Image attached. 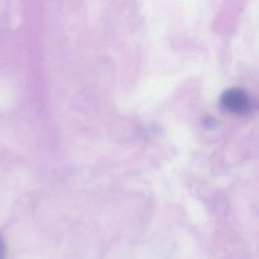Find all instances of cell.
<instances>
[{"label": "cell", "instance_id": "cell-2", "mask_svg": "<svg viewBox=\"0 0 259 259\" xmlns=\"http://www.w3.org/2000/svg\"><path fill=\"white\" fill-rule=\"evenodd\" d=\"M202 125L204 128H208V130H213L216 128L217 120L212 116H206L204 117L202 120Z\"/></svg>", "mask_w": 259, "mask_h": 259}, {"label": "cell", "instance_id": "cell-3", "mask_svg": "<svg viewBox=\"0 0 259 259\" xmlns=\"http://www.w3.org/2000/svg\"><path fill=\"white\" fill-rule=\"evenodd\" d=\"M7 257V248L4 240L0 238V259H6Z\"/></svg>", "mask_w": 259, "mask_h": 259}, {"label": "cell", "instance_id": "cell-1", "mask_svg": "<svg viewBox=\"0 0 259 259\" xmlns=\"http://www.w3.org/2000/svg\"><path fill=\"white\" fill-rule=\"evenodd\" d=\"M220 104L227 113L237 116L248 114L253 107L251 97L245 91L238 88L224 91L220 97Z\"/></svg>", "mask_w": 259, "mask_h": 259}]
</instances>
